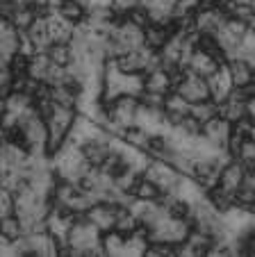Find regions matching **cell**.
<instances>
[{
    "instance_id": "cell-17",
    "label": "cell",
    "mask_w": 255,
    "mask_h": 257,
    "mask_svg": "<svg viewBox=\"0 0 255 257\" xmlns=\"http://www.w3.org/2000/svg\"><path fill=\"white\" fill-rule=\"evenodd\" d=\"M12 214H16V196L14 191L3 189V194H0V216H12Z\"/></svg>"
},
{
    "instance_id": "cell-8",
    "label": "cell",
    "mask_w": 255,
    "mask_h": 257,
    "mask_svg": "<svg viewBox=\"0 0 255 257\" xmlns=\"http://www.w3.org/2000/svg\"><path fill=\"white\" fill-rule=\"evenodd\" d=\"M219 66H221V64H219L214 57H210V55L203 53L201 48H196V50H194V55H192V59H189V64H187V71L194 73V75L210 78V75L217 71Z\"/></svg>"
},
{
    "instance_id": "cell-14",
    "label": "cell",
    "mask_w": 255,
    "mask_h": 257,
    "mask_svg": "<svg viewBox=\"0 0 255 257\" xmlns=\"http://www.w3.org/2000/svg\"><path fill=\"white\" fill-rule=\"evenodd\" d=\"M103 246H105L107 255H123L125 248V234H121L119 230H107L103 232Z\"/></svg>"
},
{
    "instance_id": "cell-15",
    "label": "cell",
    "mask_w": 255,
    "mask_h": 257,
    "mask_svg": "<svg viewBox=\"0 0 255 257\" xmlns=\"http://www.w3.org/2000/svg\"><path fill=\"white\" fill-rule=\"evenodd\" d=\"M192 114L205 123V121H210V118L219 116V102L214 100V98H207V100H203V102H194Z\"/></svg>"
},
{
    "instance_id": "cell-13",
    "label": "cell",
    "mask_w": 255,
    "mask_h": 257,
    "mask_svg": "<svg viewBox=\"0 0 255 257\" xmlns=\"http://www.w3.org/2000/svg\"><path fill=\"white\" fill-rule=\"evenodd\" d=\"M46 55L50 57L53 64H59V66H71L75 62V50H73L71 44H53Z\"/></svg>"
},
{
    "instance_id": "cell-6",
    "label": "cell",
    "mask_w": 255,
    "mask_h": 257,
    "mask_svg": "<svg viewBox=\"0 0 255 257\" xmlns=\"http://www.w3.org/2000/svg\"><path fill=\"white\" fill-rule=\"evenodd\" d=\"M244 180H246V169H244V164H241V160H232L221 169L219 185H221L223 189H228V191L235 194V191L244 185Z\"/></svg>"
},
{
    "instance_id": "cell-9",
    "label": "cell",
    "mask_w": 255,
    "mask_h": 257,
    "mask_svg": "<svg viewBox=\"0 0 255 257\" xmlns=\"http://www.w3.org/2000/svg\"><path fill=\"white\" fill-rule=\"evenodd\" d=\"M55 12L73 25L84 23V21H87V14H89V10L82 5L80 0H59V5L55 7Z\"/></svg>"
},
{
    "instance_id": "cell-3",
    "label": "cell",
    "mask_w": 255,
    "mask_h": 257,
    "mask_svg": "<svg viewBox=\"0 0 255 257\" xmlns=\"http://www.w3.org/2000/svg\"><path fill=\"white\" fill-rule=\"evenodd\" d=\"M203 135H205L212 144L221 146V148H228V139H230V135H232V123L219 114V116L205 121V125H203Z\"/></svg>"
},
{
    "instance_id": "cell-4",
    "label": "cell",
    "mask_w": 255,
    "mask_h": 257,
    "mask_svg": "<svg viewBox=\"0 0 255 257\" xmlns=\"http://www.w3.org/2000/svg\"><path fill=\"white\" fill-rule=\"evenodd\" d=\"M171 37H174V34H171L166 23L153 21L148 28H144V46H148L155 53H162V50L166 48V44L171 41Z\"/></svg>"
},
{
    "instance_id": "cell-1",
    "label": "cell",
    "mask_w": 255,
    "mask_h": 257,
    "mask_svg": "<svg viewBox=\"0 0 255 257\" xmlns=\"http://www.w3.org/2000/svg\"><path fill=\"white\" fill-rule=\"evenodd\" d=\"M178 91L183 93L192 105L194 102H203V100H207V98H212L207 78H203V75H194V73H187V78H185V82L178 87Z\"/></svg>"
},
{
    "instance_id": "cell-12",
    "label": "cell",
    "mask_w": 255,
    "mask_h": 257,
    "mask_svg": "<svg viewBox=\"0 0 255 257\" xmlns=\"http://www.w3.org/2000/svg\"><path fill=\"white\" fill-rule=\"evenodd\" d=\"M162 194H164V191L159 189L157 182H153V180L146 178V175H141L139 182H137V187H135V191H132V196H135V198L153 200V203H157V200L162 198Z\"/></svg>"
},
{
    "instance_id": "cell-7",
    "label": "cell",
    "mask_w": 255,
    "mask_h": 257,
    "mask_svg": "<svg viewBox=\"0 0 255 257\" xmlns=\"http://www.w3.org/2000/svg\"><path fill=\"white\" fill-rule=\"evenodd\" d=\"M228 68H230L235 87H246L248 82L255 80V64L244 57H232L230 62H228Z\"/></svg>"
},
{
    "instance_id": "cell-11",
    "label": "cell",
    "mask_w": 255,
    "mask_h": 257,
    "mask_svg": "<svg viewBox=\"0 0 255 257\" xmlns=\"http://www.w3.org/2000/svg\"><path fill=\"white\" fill-rule=\"evenodd\" d=\"M25 234V225L16 214L12 216H0V237L3 241H16Z\"/></svg>"
},
{
    "instance_id": "cell-2",
    "label": "cell",
    "mask_w": 255,
    "mask_h": 257,
    "mask_svg": "<svg viewBox=\"0 0 255 257\" xmlns=\"http://www.w3.org/2000/svg\"><path fill=\"white\" fill-rule=\"evenodd\" d=\"M207 82H210L212 98H214L217 102L226 100V98L230 96L232 91H235V82H232V75H230V68H228V64H221V66H219L217 71H214L210 78H207Z\"/></svg>"
},
{
    "instance_id": "cell-10",
    "label": "cell",
    "mask_w": 255,
    "mask_h": 257,
    "mask_svg": "<svg viewBox=\"0 0 255 257\" xmlns=\"http://www.w3.org/2000/svg\"><path fill=\"white\" fill-rule=\"evenodd\" d=\"M207 200H210V205L217 209L219 214H223V212H228V209L237 207L235 194H232V191H228V189H223L221 185L212 187V189L207 191Z\"/></svg>"
},
{
    "instance_id": "cell-16",
    "label": "cell",
    "mask_w": 255,
    "mask_h": 257,
    "mask_svg": "<svg viewBox=\"0 0 255 257\" xmlns=\"http://www.w3.org/2000/svg\"><path fill=\"white\" fill-rule=\"evenodd\" d=\"M128 21L135 25H139V28H148L150 23H153V14H150V7L146 5V3H141V5L132 7L130 12H128Z\"/></svg>"
},
{
    "instance_id": "cell-5",
    "label": "cell",
    "mask_w": 255,
    "mask_h": 257,
    "mask_svg": "<svg viewBox=\"0 0 255 257\" xmlns=\"http://www.w3.org/2000/svg\"><path fill=\"white\" fill-rule=\"evenodd\" d=\"M87 218L94 225H98L103 232H107V230H112L116 223V205L105 203V200H98V203L87 212Z\"/></svg>"
}]
</instances>
